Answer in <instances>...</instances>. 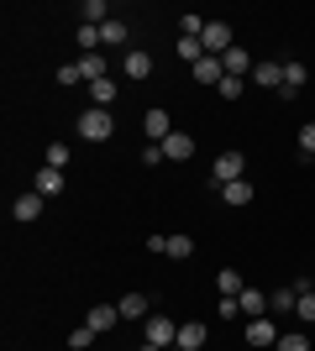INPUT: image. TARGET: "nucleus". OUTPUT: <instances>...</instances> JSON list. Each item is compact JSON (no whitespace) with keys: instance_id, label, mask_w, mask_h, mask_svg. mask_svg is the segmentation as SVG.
<instances>
[{"instance_id":"nucleus-11","label":"nucleus","mask_w":315,"mask_h":351,"mask_svg":"<svg viewBox=\"0 0 315 351\" xmlns=\"http://www.w3.org/2000/svg\"><path fill=\"white\" fill-rule=\"evenodd\" d=\"M32 189L43 194V199H58V194H63V168H47V162H43V173L32 178Z\"/></svg>"},{"instance_id":"nucleus-31","label":"nucleus","mask_w":315,"mask_h":351,"mask_svg":"<svg viewBox=\"0 0 315 351\" xmlns=\"http://www.w3.org/2000/svg\"><path fill=\"white\" fill-rule=\"evenodd\" d=\"M273 351H315V346L305 336H279V346H273Z\"/></svg>"},{"instance_id":"nucleus-10","label":"nucleus","mask_w":315,"mask_h":351,"mask_svg":"<svg viewBox=\"0 0 315 351\" xmlns=\"http://www.w3.org/2000/svg\"><path fill=\"white\" fill-rule=\"evenodd\" d=\"M158 147H163V158H174V162H189V158H195V136H189V132H174V136H163Z\"/></svg>"},{"instance_id":"nucleus-23","label":"nucleus","mask_w":315,"mask_h":351,"mask_svg":"<svg viewBox=\"0 0 315 351\" xmlns=\"http://www.w3.org/2000/svg\"><path fill=\"white\" fill-rule=\"evenodd\" d=\"M100 43L105 47H126V21H105V27H100Z\"/></svg>"},{"instance_id":"nucleus-15","label":"nucleus","mask_w":315,"mask_h":351,"mask_svg":"<svg viewBox=\"0 0 315 351\" xmlns=\"http://www.w3.org/2000/svg\"><path fill=\"white\" fill-rule=\"evenodd\" d=\"M221 199H226L231 210L253 205V184H247V178H237V184H221Z\"/></svg>"},{"instance_id":"nucleus-17","label":"nucleus","mask_w":315,"mask_h":351,"mask_svg":"<svg viewBox=\"0 0 315 351\" xmlns=\"http://www.w3.org/2000/svg\"><path fill=\"white\" fill-rule=\"evenodd\" d=\"M79 63V79H84V84H100L105 79V58L100 53H84V58H74Z\"/></svg>"},{"instance_id":"nucleus-16","label":"nucleus","mask_w":315,"mask_h":351,"mask_svg":"<svg viewBox=\"0 0 315 351\" xmlns=\"http://www.w3.org/2000/svg\"><path fill=\"white\" fill-rule=\"evenodd\" d=\"M237 304H242V315H253V320H263V315H268V299H263V289H242V293H237Z\"/></svg>"},{"instance_id":"nucleus-20","label":"nucleus","mask_w":315,"mask_h":351,"mask_svg":"<svg viewBox=\"0 0 315 351\" xmlns=\"http://www.w3.org/2000/svg\"><path fill=\"white\" fill-rule=\"evenodd\" d=\"M294 304H300V289H273L268 293V309H279V315H294Z\"/></svg>"},{"instance_id":"nucleus-39","label":"nucleus","mask_w":315,"mask_h":351,"mask_svg":"<svg viewBox=\"0 0 315 351\" xmlns=\"http://www.w3.org/2000/svg\"><path fill=\"white\" fill-rule=\"evenodd\" d=\"M310 162H315V158H310Z\"/></svg>"},{"instance_id":"nucleus-9","label":"nucleus","mask_w":315,"mask_h":351,"mask_svg":"<svg viewBox=\"0 0 315 351\" xmlns=\"http://www.w3.org/2000/svg\"><path fill=\"white\" fill-rule=\"evenodd\" d=\"M247 346H263V351H273V346H279V325H273L268 315H263V320H253V325H247Z\"/></svg>"},{"instance_id":"nucleus-37","label":"nucleus","mask_w":315,"mask_h":351,"mask_svg":"<svg viewBox=\"0 0 315 351\" xmlns=\"http://www.w3.org/2000/svg\"><path fill=\"white\" fill-rule=\"evenodd\" d=\"M168 351H184V346H168Z\"/></svg>"},{"instance_id":"nucleus-27","label":"nucleus","mask_w":315,"mask_h":351,"mask_svg":"<svg viewBox=\"0 0 315 351\" xmlns=\"http://www.w3.org/2000/svg\"><path fill=\"white\" fill-rule=\"evenodd\" d=\"M79 47H84V53H95V47H100V27L79 21Z\"/></svg>"},{"instance_id":"nucleus-1","label":"nucleus","mask_w":315,"mask_h":351,"mask_svg":"<svg viewBox=\"0 0 315 351\" xmlns=\"http://www.w3.org/2000/svg\"><path fill=\"white\" fill-rule=\"evenodd\" d=\"M79 136H84V142H110V136H116V121H110V110L90 105V110L79 116Z\"/></svg>"},{"instance_id":"nucleus-24","label":"nucleus","mask_w":315,"mask_h":351,"mask_svg":"<svg viewBox=\"0 0 315 351\" xmlns=\"http://www.w3.org/2000/svg\"><path fill=\"white\" fill-rule=\"evenodd\" d=\"M294 315L315 325V289H310V283H305V289H300V304H294Z\"/></svg>"},{"instance_id":"nucleus-25","label":"nucleus","mask_w":315,"mask_h":351,"mask_svg":"<svg viewBox=\"0 0 315 351\" xmlns=\"http://www.w3.org/2000/svg\"><path fill=\"white\" fill-rule=\"evenodd\" d=\"M179 58H189V69H195V63L205 58V47H200V37H179Z\"/></svg>"},{"instance_id":"nucleus-32","label":"nucleus","mask_w":315,"mask_h":351,"mask_svg":"<svg viewBox=\"0 0 315 351\" xmlns=\"http://www.w3.org/2000/svg\"><path fill=\"white\" fill-rule=\"evenodd\" d=\"M300 152H310V158H315V121H305V126H300Z\"/></svg>"},{"instance_id":"nucleus-14","label":"nucleus","mask_w":315,"mask_h":351,"mask_svg":"<svg viewBox=\"0 0 315 351\" xmlns=\"http://www.w3.org/2000/svg\"><path fill=\"white\" fill-rule=\"evenodd\" d=\"M121 320H148L152 315V304H148V293H126V299H121Z\"/></svg>"},{"instance_id":"nucleus-8","label":"nucleus","mask_w":315,"mask_h":351,"mask_svg":"<svg viewBox=\"0 0 315 351\" xmlns=\"http://www.w3.org/2000/svg\"><path fill=\"white\" fill-rule=\"evenodd\" d=\"M11 215L21 220V226H32V220L43 215V194H37V189H27V194H16V199H11Z\"/></svg>"},{"instance_id":"nucleus-36","label":"nucleus","mask_w":315,"mask_h":351,"mask_svg":"<svg viewBox=\"0 0 315 351\" xmlns=\"http://www.w3.org/2000/svg\"><path fill=\"white\" fill-rule=\"evenodd\" d=\"M137 351H163V346H152V341H142V346H137Z\"/></svg>"},{"instance_id":"nucleus-12","label":"nucleus","mask_w":315,"mask_h":351,"mask_svg":"<svg viewBox=\"0 0 315 351\" xmlns=\"http://www.w3.org/2000/svg\"><path fill=\"white\" fill-rule=\"evenodd\" d=\"M205 320H184L179 325V341H174V346H184V351H205Z\"/></svg>"},{"instance_id":"nucleus-2","label":"nucleus","mask_w":315,"mask_h":351,"mask_svg":"<svg viewBox=\"0 0 315 351\" xmlns=\"http://www.w3.org/2000/svg\"><path fill=\"white\" fill-rule=\"evenodd\" d=\"M200 47H205L210 58H226V53H231V27H226V21H205V32H200Z\"/></svg>"},{"instance_id":"nucleus-13","label":"nucleus","mask_w":315,"mask_h":351,"mask_svg":"<svg viewBox=\"0 0 315 351\" xmlns=\"http://www.w3.org/2000/svg\"><path fill=\"white\" fill-rule=\"evenodd\" d=\"M84 325H90L95 336H105L110 325H121V309H116V304H95V309H90V320H84Z\"/></svg>"},{"instance_id":"nucleus-38","label":"nucleus","mask_w":315,"mask_h":351,"mask_svg":"<svg viewBox=\"0 0 315 351\" xmlns=\"http://www.w3.org/2000/svg\"><path fill=\"white\" fill-rule=\"evenodd\" d=\"M310 346H315V336H310Z\"/></svg>"},{"instance_id":"nucleus-29","label":"nucleus","mask_w":315,"mask_h":351,"mask_svg":"<svg viewBox=\"0 0 315 351\" xmlns=\"http://www.w3.org/2000/svg\"><path fill=\"white\" fill-rule=\"evenodd\" d=\"M90 341H95V330H90V325H79V330H69V351H90Z\"/></svg>"},{"instance_id":"nucleus-35","label":"nucleus","mask_w":315,"mask_h":351,"mask_svg":"<svg viewBox=\"0 0 315 351\" xmlns=\"http://www.w3.org/2000/svg\"><path fill=\"white\" fill-rule=\"evenodd\" d=\"M58 84H79V63H63V69H58Z\"/></svg>"},{"instance_id":"nucleus-26","label":"nucleus","mask_w":315,"mask_h":351,"mask_svg":"<svg viewBox=\"0 0 315 351\" xmlns=\"http://www.w3.org/2000/svg\"><path fill=\"white\" fill-rule=\"evenodd\" d=\"M90 100H95V105H100V110H105V105L116 100V84H110V79H100V84H90Z\"/></svg>"},{"instance_id":"nucleus-4","label":"nucleus","mask_w":315,"mask_h":351,"mask_svg":"<svg viewBox=\"0 0 315 351\" xmlns=\"http://www.w3.org/2000/svg\"><path fill=\"white\" fill-rule=\"evenodd\" d=\"M142 336H148L152 341V346H174V341H179V325H174V320H168V315H148V320H142Z\"/></svg>"},{"instance_id":"nucleus-34","label":"nucleus","mask_w":315,"mask_h":351,"mask_svg":"<svg viewBox=\"0 0 315 351\" xmlns=\"http://www.w3.org/2000/svg\"><path fill=\"white\" fill-rule=\"evenodd\" d=\"M148 252H152V257H168V236L152 231V236H148Z\"/></svg>"},{"instance_id":"nucleus-19","label":"nucleus","mask_w":315,"mask_h":351,"mask_svg":"<svg viewBox=\"0 0 315 351\" xmlns=\"http://www.w3.org/2000/svg\"><path fill=\"white\" fill-rule=\"evenodd\" d=\"M305 79H310V73H305V63L284 58V95H300V89H305Z\"/></svg>"},{"instance_id":"nucleus-28","label":"nucleus","mask_w":315,"mask_h":351,"mask_svg":"<svg viewBox=\"0 0 315 351\" xmlns=\"http://www.w3.org/2000/svg\"><path fill=\"white\" fill-rule=\"evenodd\" d=\"M215 89H221V100H242V89H247V79H231V73H226V79H221Z\"/></svg>"},{"instance_id":"nucleus-33","label":"nucleus","mask_w":315,"mask_h":351,"mask_svg":"<svg viewBox=\"0 0 315 351\" xmlns=\"http://www.w3.org/2000/svg\"><path fill=\"white\" fill-rule=\"evenodd\" d=\"M158 162H163V147L148 142V147H142V168H158Z\"/></svg>"},{"instance_id":"nucleus-3","label":"nucleus","mask_w":315,"mask_h":351,"mask_svg":"<svg viewBox=\"0 0 315 351\" xmlns=\"http://www.w3.org/2000/svg\"><path fill=\"white\" fill-rule=\"evenodd\" d=\"M242 168H247V158H242L237 147H226L221 158L210 162V178H215V184H237V178H242Z\"/></svg>"},{"instance_id":"nucleus-7","label":"nucleus","mask_w":315,"mask_h":351,"mask_svg":"<svg viewBox=\"0 0 315 351\" xmlns=\"http://www.w3.org/2000/svg\"><path fill=\"white\" fill-rule=\"evenodd\" d=\"M142 136H148V142H163V136H174V121H168L163 105H152L148 116H142Z\"/></svg>"},{"instance_id":"nucleus-6","label":"nucleus","mask_w":315,"mask_h":351,"mask_svg":"<svg viewBox=\"0 0 315 351\" xmlns=\"http://www.w3.org/2000/svg\"><path fill=\"white\" fill-rule=\"evenodd\" d=\"M121 73H126L132 84H142V79L152 73V58L142 53V47H126V53H121Z\"/></svg>"},{"instance_id":"nucleus-22","label":"nucleus","mask_w":315,"mask_h":351,"mask_svg":"<svg viewBox=\"0 0 315 351\" xmlns=\"http://www.w3.org/2000/svg\"><path fill=\"white\" fill-rule=\"evenodd\" d=\"M168 257H174V263H184V257H195V236H168Z\"/></svg>"},{"instance_id":"nucleus-30","label":"nucleus","mask_w":315,"mask_h":351,"mask_svg":"<svg viewBox=\"0 0 315 351\" xmlns=\"http://www.w3.org/2000/svg\"><path fill=\"white\" fill-rule=\"evenodd\" d=\"M47 168H69V147L63 142H47Z\"/></svg>"},{"instance_id":"nucleus-21","label":"nucleus","mask_w":315,"mask_h":351,"mask_svg":"<svg viewBox=\"0 0 315 351\" xmlns=\"http://www.w3.org/2000/svg\"><path fill=\"white\" fill-rule=\"evenodd\" d=\"M242 289H247V283H242L237 267H221V273H215V293H231V299H237Z\"/></svg>"},{"instance_id":"nucleus-5","label":"nucleus","mask_w":315,"mask_h":351,"mask_svg":"<svg viewBox=\"0 0 315 351\" xmlns=\"http://www.w3.org/2000/svg\"><path fill=\"white\" fill-rule=\"evenodd\" d=\"M253 84L257 89H284V58H257Z\"/></svg>"},{"instance_id":"nucleus-18","label":"nucleus","mask_w":315,"mask_h":351,"mask_svg":"<svg viewBox=\"0 0 315 351\" xmlns=\"http://www.w3.org/2000/svg\"><path fill=\"white\" fill-rule=\"evenodd\" d=\"M195 79H200V84H221V79H226V69H221V58H210V53H205V58H200V63H195Z\"/></svg>"}]
</instances>
